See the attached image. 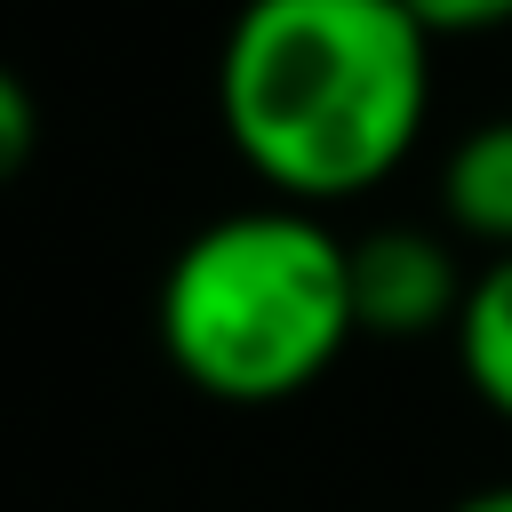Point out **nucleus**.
Returning <instances> with one entry per match:
<instances>
[{
	"label": "nucleus",
	"mask_w": 512,
	"mask_h": 512,
	"mask_svg": "<svg viewBox=\"0 0 512 512\" xmlns=\"http://www.w3.org/2000/svg\"><path fill=\"white\" fill-rule=\"evenodd\" d=\"M448 512H512V480H488V488H472V496H456Z\"/></svg>",
	"instance_id": "nucleus-8"
},
{
	"label": "nucleus",
	"mask_w": 512,
	"mask_h": 512,
	"mask_svg": "<svg viewBox=\"0 0 512 512\" xmlns=\"http://www.w3.org/2000/svg\"><path fill=\"white\" fill-rule=\"evenodd\" d=\"M448 352H456L464 392H472L496 424H512V256H488V264L472 272L464 312H456V328H448Z\"/></svg>",
	"instance_id": "nucleus-5"
},
{
	"label": "nucleus",
	"mask_w": 512,
	"mask_h": 512,
	"mask_svg": "<svg viewBox=\"0 0 512 512\" xmlns=\"http://www.w3.org/2000/svg\"><path fill=\"white\" fill-rule=\"evenodd\" d=\"M432 120V32L400 0H240L216 40V128L288 208L392 184Z\"/></svg>",
	"instance_id": "nucleus-1"
},
{
	"label": "nucleus",
	"mask_w": 512,
	"mask_h": 512,
	"mask_svg": "<svg viewBox=\"0 0 512 512\" xmlns=\"http://www.w3.org/2000/svg\"><path fill=\"white\" fill-rule=\"evenodd\" d=\"M32 152H40V104H32V88L0 64V184H16V176L32 168Z\"/></svg>",
	"instance_id": "nucleus-7"
},
{
	"label": "nucleus",
	"mask_w": 512,
	"mask_h": 512,
	"mask_svg": "<svg viewBox=\"0 0 512 512\" xmlns=\"http://www.w3.org/2000/svg\"><path fill=\"white\" fill-rule=\"evenodd\" d=\"M464 256L432 224H376L352 240V312L360 336H448L464 312Z\"/></svg>",
	"instance_id": "nucleus-3"
},
{
	"label": "nucleus",
	"mask_w": 512,
	"mask_h": 512,
	"mask_svg": "<svg viewBox=\"0 0 512 512\" xmlns=\"http://www.w3.org/2000/svg\"><path fill=\"white\" fill-rule=\"evenodd\" d=\"M424 32H432V48L440 40H496V32H512V0H400Z\"/></svg>",
	"instance_id": "nucleus-6"
},
{
	"label": "nucleus",
	"mask_w": 512,
	"mask_h": 512,
	"mask_svg": "<svg viewBox=\"0 0 512 512\" xmlns=\"http://www.w3.org/2000/svg\"><path fill=\"white\" fill-rule=\"evenodd\" d=\"M440 232L480 248V256H512V112L480 120L448 144V160H440Z\"/></svg>",
	"instance_id": "nucleus-4"
},
{
	"label": "nucleus",
	"mask_w": 512,
	"mask_h": 512,
	"mask_svg": "<svg viewBox=\"0 0 512 512\" xmlns=\"http://www.w3.org/2000/svg\"><path fill=\"white\" fill-rule=\"evenodd\" d=\"M152 336L160 360L224 408L296 400L360 336L352 240L320 208H288V200L224 208L168 256L152 296Z\"/></svg>",
	"instance_id": "nucleus-2"
}]
</instances>
